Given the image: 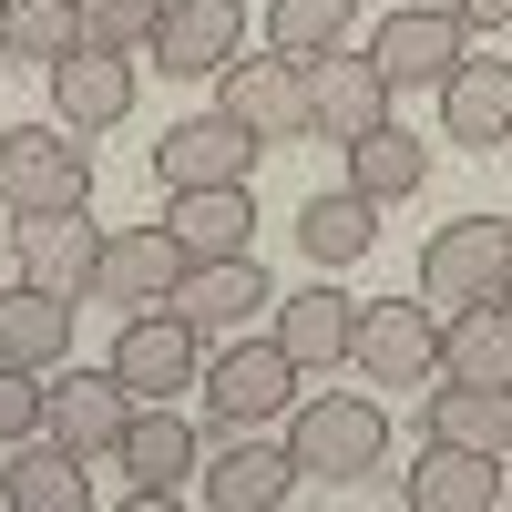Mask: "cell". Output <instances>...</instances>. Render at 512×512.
I'll return each instance as SVG.
<instances>
[{
  "instance_id": "3957f363",
  "label": "cell",
  "mask_w": 512,
  "mask_h": 512,
  "mask_svg": "<svg viewBox=\"0 0 512 512\" xmlns=\"http://www.w3.org/2000/svg\"><path fill=\"white\" fill-rule=\"evenodd\" d=\"M349 359L369 369V390H431L441 379V308L431 297H359Z\"/></svg>"
},
{
  "instance_id": "484cf974",
  "label": "cell",
  "mask_w": 512,
  "mask_h": 512,
  "mask_svg": "<svg viewBox=\"0 0 512 512\" xmlns=\"http://www.w3.org/2000/svg\"><path fill=\"white\" fill-rule=\"evenodd\" d=\"M441 379L512 390V308H502V297H482V308H441Z\"/></svg>"
},
{
  "instance_id": "cb8c5ba5",
  "label": "cell",
  "mask_w": 512,
  "mask_h": 512,
  "mask_svg": "<svg viewBox=\"0 0 512 512\" xmlns=\"http://www.w3.org/2000/svg\"><path fill=\"white\" fill-rule=\"evenodd\" d=\"M420 431H431V441H461V451L512 461V390H482V379H441V390L420 400Z\"/></svg>"
},
{
  "instance_id": "9c48e42d",
  "label": "cell",
  "mask_w": 512,
  "mask_h": 512,
  "mask_svg": "<svg viewBox=\"0 0 512 512\" xmlns=\"http://www.w3.org/2000/svg\"><path fill=\"white\" fill-rule=\"evenodd\" d=\"M369 123H390V72H379L369 52H349V41L308 52V134H328V144H359Z\"/></svg>"
},
{
  "instance_id": "836d02e7",
  "label": "cell",
  "mask_w": 512,
  "mask_h": 512,
  "mask_svg": "<svg viewBox=\"0 0 512 512\" xmlns=\"http://www.w3.org/2000/svg\"><path fill=\"white\" fill-rule=\"evenodd\" d=\"M502 308H512V287H502Z\"/></svg>"
},
{
  "instance_id": "30bf717a",
  "label": "cell",
  "mask_w": 512,
  "mask_h": 512,
  "mask_svg": "<svg viewBox=\"0 0 512 512\" xmlns=\"http://www.w3.org/2000/svg\"><path fill=\"white\" fill-rule=\"evenodd\" d=\"M195 369H205V338L175 318V308H134L123 318V338H113V379L134 400H175V390H195Z\"/></svg>"
},
{
  "instance_id": "603a6c76",
  "label": "cell",
  "mask_w": 512,
  "mask_h": 512,
  "mask_svg": "<svg viewBox=\"0 0 512 512\" xmlns=\"http://www.w3.org/2000/svg\"><path fill=\"white\" fill-rule=\"evenodd\" d=\"M164 236L185 256H246L256 246V195L246 185H185V195H164Z\"/></svg>"
},
{
  "instance_id": "4fadbf2b",
  "label": "cell",
  "mask_w": 512,
  "mask_h": 512,
  "mask_svg": "<svg viewBox=\"0 0 512 512\" xmlns=\"http://www.w3.org/2000/svg\"><path fill=\"white\" fill-rule=\"evenodd\" d=\"M461 52H472V31L451 21V0H420V11H390V21L369 31V62L390 72V93H420V82L441 93V72H451Z\"/></svg>"
},
{
  "instance_id": "52a82bcc",
  "label": "cell",
  "mask_w": 512,
  "mask_h": 512,
  "mask_svg": "<svg viewBox=\"0 0 512 512\" xmlns=\"http://www.w3.org/2000/svg\"><path fill=\"white\" fill-rule=\"evenodd\" d=\"M134 410H144V400L113 379V359L41 379V441H62L72 461H113V441H123V420H134Z\"/></svg>"
},
{
  "instance_id": "7a4b0ae2",
  "label": "cell",
  "mask_w": 512,
  "mask_h": 512,
  "mask_svg": "<svg viewBox=\"0 0 512 512\" xmlns=\"http://www.w3.org/2000/svg\"><path fill=\"white\" fill-rule=\"evenodd\" d=\"M0 205H11V216L93 205V144H82L72 123H11V134H0Z\"/></svg>"
},
{
  "instance_id": "ba28073f",
  "label": "cell",
  "mask_w": 512,
  "mask_h": 512,
  "mask_svg": "<svg viewBox=\"0 0 512 512\" xmlns=\"http://www.w3.org/2000/svg\"><path fill=\"white\" fill-rule=\"evenodd\" d=\"M164 308H175L195 338H226V328H246V318H267L277 287H267V267H256V246H246V256H185V277L164 287Z\"/></svg>"
},
{
  "instance_id": "7c38bea8",
  "label": "cell",
  "mask_w": 512,
  "mask_h": 512,
  "mask_svg": "<svg viewBox=\"0 0 512 512\" xmlns=\"http://www.w3.org/2000/svg\"><path fill=\"white\" fill-rule=\"evenodd\" d=\"M144 52L175 72V82H216L246 52V0H164V21H154Z\"/></svg>"
},
{
  "instance_id": "4dcf8cb0",
  "label": "cell",
  "mask_w": 512,
  "mask_h": 512,
  "mask_svg": "<svg viewBox=\"0 0 512 512\" xmlns=\"http://www.w3.org/2000/svg\"><path fill=\"white\" fill-rule=\"evenodd\" d=\"M164 21V0H82V41L93 52H144Z\"/></svg>"
},
{
  "instance_id": "44dd1931",
  "label": "cell",
  "mask_w": 512,
  "mask_h": 512,
  "mask_svg": "<svg viewBox=\"0 0 512 512\" xmlns=\"http://www.w3.org/2000/svg\"><path fill=\"white\" fill-rule=\"evenodd\" d=\"M62 359H72V297L11 277V287H0V369H41V379H52Z\"/></svg>"
},
{
  "instance_id": "6da1fadb",
  "label": "cell",
  "mask_w": 512,
  "mask_h": 512,
  "mask_svg": "<svg viewBox=\"0 0 512 512\" xmlns=\"http://www.w3.org/2000/svg\"><path fill=\"white\" fill-rule=\"evenodd\" d=\"M287 461H297V482H359L390 461V410L359 390H297L287 400Z\"/></svg>"
},
{
  "instance_id": "83f0119b",
  "label": "cell",
  "mask_w": 512,
  "mask_h": 512,
  "mask_svg": "<svg viewBox=\"0 0 512 512\" xmlns=\"http://www.w3.org/2000/svg\"><path fill=\"white\" fill-rule=\"evenodd\" d=\"M297 246H308V267H359V256L379 246V205L349 185V195H308V205H297Z\"/></svg>"
},
{
  "instance_id": "8992f818",
  "label": "cell",
  "mask_w": 512,
  "mask_h": 512,
  "mask_svg": "<svg viewBox=\"0 0 512 512\" xmlns=\"http://www.w3.org/2000/svg\"><path fill=\"white\" fill-rule=\"evenodd\" d=\"M195 390H205V420H216V431H267V420H287V400H297V359L277 338H236L226 359L195 369Z\"/></svg>"
},
{
  "instance_id": "e575fe53",
  "label": "cell",
  "mask_w": 512,
  "mask_h": 512,
  "mask_svg": "<svg viewBox=\"0 0 512 512\" xmlns=\"http://www.w3.org/2000/svg\"><path fill=\"white\" fill-rule=\"evenodd\" d=\"M502 154H512V144H502Z\"/></svg>"
},
{
  "instance_id": "d6a6232c",
  "label": "cell",
  "mask_w": 512,
  "mask_h": 512,
  "mask_svg": "<svg viewBox=\"0 0 512 512\" xmlns=\"http://www.w3.org/2000/svg\"><path fill=\"white\" fill-rule=\"evenodd\" d=\"M461 31H512V0H451Z\"/></svg>"
},
{
  "instance_id": "1f68e13d",
  "label": "cell",
  "mask_w": 512,
  "mask_h": 512,
  "mask_svg": "<svg viewBox=\"0 0 512 512\" xmlns=\"http://www.w3.org/2000/svg\"><path fill=\"white\" fill-rule=\"evenodd\" d=\"M41 431V369H0V451Z\"/></svg>"
},
{
  "instance_id": "2e32d148",
  "label": "cell",
  "mask_w": 512,
  "mask_h": 512,
  "mask_svg": "<svg viewBox=\"0 0 512 512\" xmlns=\"http://www.w3.org/2000/svg\"><path fill=\"white\" fill-rule=\"evenodd\" d=\"M256 154H267V144H246L226 113H185V123H164V144H154V185L164 195H185V185H246Z\"/></svg>"
},
{
  "instance_id": "f1b7e54d",
  "label": "cell",
  "mask_w": 512,
  "mask_h": 512,
  "mask_svg": "<svg viewBox=\"0 0 512 512\" xmlns=\"http://www.w3.org/2000/svg\"><path fill=\"white\" fill-rule=\"evenodd\" d=\"M82 52V0H0V62H41Z\"/></svg>"
},
{
  "instance_id": "277c9868",
  "label": "cell",
  "mask_w": 512,
  "mask_h": 512,
  "mask_svg": "<svg viewBox=\"0 0 512 512\" xmlns=\"http://www.w3.org/2000/svg\"><path fill=\"white\" fill-rule=\"evenodd\" d=\"M216 113L246 144H308V62L297 52H236L216 72Z\"/></svg>"
},
{
  "instance_id": "d4e9b609",
  "label": "cell",
  "mask_w": 512,
  "mask_h": 512,
  "mask_svg": "<svg viewBox=\"0 0 512 512\" xmlns=\"http://www.w3.org/2000/svg\"><path fill=\"white\" fill-rule=\"evenodd\" d=\"M0 502L11 512H93V472L62 451V441H11V472H0Z\"/></svg>"
},
{
  "instance_id": "8fae6325",
  "label": "cell",
  "mask_w": 512,
  "mask_h": 512,
  "mask_svg": "<svg viewBox=\"0 0 512 512\" xmlns=\"http://www.w3.org/2000/svg\"><path fill=\"white\" fill-rule=\"evenodd\" d=\"M185 277V246L164 236V226H103V246H93V287L82 297H103V308H164V287Z\"/></svg>"
},
{
  "instance_id": "5bb4252c",
  "label": "cell",
  "mask_w": 512,
  "mask_h": 512,
  "mask_svg": "<svg viewBox=\"0 0 512 512\" xmlns=\"http://www.w3.org/2000/svg\"><path fill=\"white\" fill-rule=\"evenodd\" d=\"M134 52H93V41H82V52H62L52 62V123H72L82 144L93 134H113V123H134Z\"/></svg>"
},
{
  "instance_id": "ac0fdd59",
  "label": "cell",
  "mask_w": 512,
  "mask_h": 512,
  "mask_svg": "<svg viewBox=\"0 0 512 512\" xmlns=\"http://www.w3.org/2000/svg\"><path fill=\"white\" fill-rule=\"evenodd\" d=\"M441 134H451V144H472V154L512 144V62L461 52V62L441 72Z\"/></svg>"
},
{
  "instance_id": "5b68a950",
  "label": "cell",
  "mask_w": 512,
  "mask_h": 512,
  "mask_svg": "<svg viewBox=\"0 0 512 512\" xmlns=\"http://www.w3.org/2000/svg\"><path fill=\"white\" fill-rule=\"evenodd\" d=\"M512 287V216H451L420 246V297L431 308H482Z\"/></svg>"
},
{
  "instance_id": "e0dca14e",
  "label": "cell",
  "mask_w": 512,
  "mask_h": 512,
  "mask_svg": "<svg viewBox=\"0 0 512 512\" xmlns=\"http://www.w3.org/2000/svg\"><path fill=\"white\" fill-rule=\"evenodd\" d=\"M195 492L216 502V512H277V502L297 492V461H287V441L226 431V451H216V461H195Z\"/></svg>"
},
{
  "instance_id": "f546056e",
  "label": "cell",
  "mask_w": 512,
  "mask_h": 512,
  "mask_svg": "<svg viewBox=\"0 0 512 512\" xmlns=\"http://www.w3.org/2000/svg\"><path fill=\"white\" fill-rule=\"evenodd\" d=\"M359 11L369 0H267V52H328V41H349L359 31Z\"/></svg>"
},
{
  "instance_id": "4316f807",
  "label": "cell",
  "mask_w": 512,
  "mask_h": 512,
  "mask_svg": "<svg viewBox=\"0 0 512 512\" xmlns=\"http://www.w3.org/2000/svg\"><path fill=\"white\" fill-rule=\"evenodd\" d=\"M338 154H349V185H359L369 205H410L420 185H431V144L400 134V123H369V134L338 144Z\"/></svg>"
},
{
  "instance_id": "7402d4cb",
  "label": "cell",
  "mask_w": 512,
  "mask_h": 512,
  "mask_svg": "<svg viewBox=\"0 0 512 512\" xmlns=\"http://www.w3.org/2000/svg\"><path fill=\"white\" fill-rule=\"evenodd\" d=\"M11 246H21V277H31V287L82 297V287H93V246H103V226H82V205H62V216H21Z\"/></svg>"
},
{
  "instance_id": "9a60e30c",
  "label": "cell",
  "mask_w": 512,
  "mask_h": 512,
  "mask_svg": "<svg viewBox=\"0 0 512 512\" xmlns=\"http://www.w3.org/2000/svg\"><path fill=\"white\" fill-rule=\"evenodd\" d=\"M349 328H359V297L328 287V267H318V287H287L267 308V338L297 359V379H328L338 359H349Z\"/></svg>"
},
{
  "instance_id": "d6986e66",
  "label": "cell",
  "mask_w": 512,
  "mask_h": 512,
  "mask_svg": "<svg viewBox=\"0 0 512 512\" xmlns=\"http://www.w3.org/2000/svg\"><path fill=\"white\" fill-rule=\"evenodd\" d=\"M113 461L134 472V492H185V482H195V461H205V441H195V420H185L175 400H144L134 420H123Z\"/></svg>"
},
{
  "instance_id": "ffe728a7",
  "label": "cell",
  "mask_w": 512,
  "mask_h": 512,
  "mask_svg": "<svg viewBox=\"0 0 512 512\" xmlns=\"http://www.w3.org/2000/svg\"><path fill=\"white\" fill-rule=\"evenodd\" d=\"M410 512H492L502 502V461L492 451H461V441H420V461L400 472Z\"/></svg>"
}]
</instances>
